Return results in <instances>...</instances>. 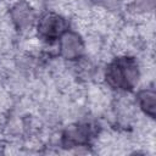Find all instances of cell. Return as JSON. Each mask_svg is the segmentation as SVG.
Returning a JSON list of instances; mask_svg holds the SVG:
<instances>
[{
  "instance_id": "cell-1",
  "label": "cell",
  "mask_w": 156,
  "mask_h": 156,
  "mask_svg": "<svg viewBox=\"0 0 156 156\" xmlns=\"http://www.w3.org/2000/svg\"><path fill=\"white\" fill-rule=\"evenodd\" d=\"M106 83L116 90H132L139 80V67L133 57L115 58L105 69Z\"/></svg>"
},
{
  "instance_id": "cell-2",
  "label": "cell",
  "mask_w": 156,
  "mask_h": 156,
  "mask_svg": "<svg viewBox=\"0 0 156 156\" xmlns=\"http://www.w3.org/2000/svg\"><path fill=\"white\" fill-rule=\"evenodd\" d=\"M67 30L66 20L55 12H45L37 21V33L45 41H55Z\"/></svg>"
},
{
  "instance_id": "cell-3",
  "label": "cell",
  "mask_w": 156,
  "mask_h": 156,
  "mask_svg": "<svg viewBox=\"0 0 156 156\" xmlns=\"http://www.w3.org/2000/svg\"><path fill=\"white\" fill-rule=\"evenodd\" d=\"M94 129L89 123H77L67 127L61 138L63 147L85 146L94 136Z\"/></svg>"
},
{
  "instance_id": "cell-4",
  "label": "cell",
  "mask_w": 156,
  "mask_h": 156,
  "mask_svg": "<svg viewBox=\"0 0 156 156\" xmlns=\"http://www.w3.org/2000/svg\"><path fill=\"white\" fill-rule=\"evenodd\" d=\"M60 54L68 61L80 58L84 54V41L82 37L78 33L67 29L60 37Z\"/></svg>"
},
{
  "instance_id": "cell-5",
  "label": "cell",
  "mask_w": 156,
  "mask_h": 156,
  "mask_svg": "<svg viewBox=\"0 0 156 156\" xmlns=\"http://www.w3.org/2000/svg\"><path fill=\"white\" fill-rule=\"evenodd\" d=\"M10 18L18 30H26L30 28L37 21L33 6L26 0H18L12 5L10 9Z\"/></svg>"
},
{
  "instance_id": "cell-6",
  "label": "cell",
  "mask_w": 156,
  "mask_h": 156,
  "mask_svg": "<svg viewBox=\"0 0 156 156\" xmlns=\"http://www.w3.org/2000/svg\"><path fill=\"white\" fill-rule=\"evenodd\" d=\"M136 100L140 110L151 118L156 115V93L154 89H141L136 94Z\"/></svg>"
},
{
  "instance_id": "cell-7",
  "label": "cell",
  "mask_w": 156,
  "mask_h": 156,
  "mask_svg": "<svg viewBox=\"0 0 156 156\" xmlns=\"http://www.w3.org/2000/svg\"><path fill=\"white\" fill-rule=\"evenodd\" d=\"M155 9V0H134L130 4V10L135 13L152 12Z\"/></svg>"
}]
</instances>
